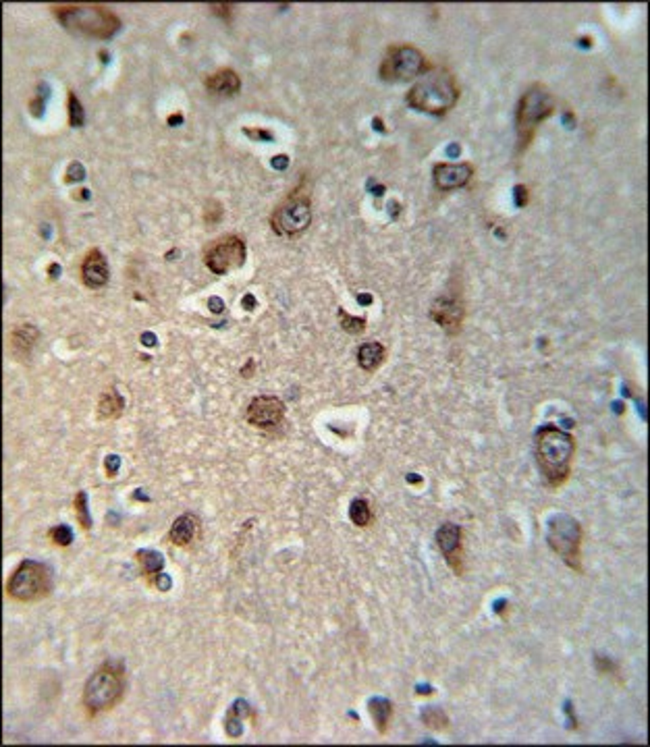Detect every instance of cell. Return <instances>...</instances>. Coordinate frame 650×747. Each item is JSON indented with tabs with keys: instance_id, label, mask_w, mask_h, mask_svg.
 <instances>
[{
	"instance_id": "obj_27",
	"label": "cell",
	"mask_w": 650,
	"mask_h": 747,
	"mask_svg": "<svg viewBox=\"0 0 650 747\" xmlns=\"http://www.w3.org/2000/svg\"><path fill=\"white\" fill-rule=\"evenodd\" d=\"M69 114H71V125H73V127H81V123H84V110H81V104H79V100L75 98L73 92L69 94Z\"/></svg>"
},
{
	"instance_id": "obj_13",
	"label": "cell",
	"mask_w": 650,
	"mask_h": 747,
	"mask_svg": "<svg viewBox=\"0 0 650 747\" xmlns=\"http://www.w3.org/2000/svg\"><path fill=\"white\" fill-rule=\"evenodd\" d=\"M472 164L459 162V164H439L435 168V183L439 189H457L463 187L472 179Z\"/></svg>"
},
{
	"instance_id": "obj_11",
	"label": "cell",
	"mask_w": 650,
	"mask_h": 747,
	"mask_svg": "<svg viewBox=\"0 0 650 747\" xmlns=\"http://www.w3.org/2000/svg\"><path fill=\"white\" fill-rule=\"evenodd\" d=\"M283 415H285V405L277 397H256L246 411V419L251 426L262 430L277 428L283 422Z\"/></svg>"
},
{
	"instance_id": "obj_6",
	"label": "cell",
	"mask_w": 650,
	"mask_h": 747,
	"mask_svg": "<svg viewBox=\"0 0 650 747\" xmlns=\"http://www.w3.org/2000/svg\"><path fill=\"white\" fill-rule=\"evenodd\" d=\"M48 586H51V581H48L46 567L36 560H25L17 567V571L11 577L8 594L21 602H29V600L46 596Z\"/></svg>"
},
{
	"instance_id": "obj_16",
	"label": "cell",
	"mask_w": 650,
	"mask_h": 747,
	"mask_svg": "<svg viewBox=\"0 0 650 747\" xmlns=\"http://www.w3.org/2000/svg\"><path fill=\"white\" fill-rule=\"evenodd\" d=\"M200 532V523L194 515H181L179 519H175V523L171 525L168 538L173 544L177 546H187L198 538Z\"/></svg>"
},
{
	"instance_id": "obj_7",
	"label": "cell",
	"mask_w": 650,
	"mask_h": 747,
	"mask_svg": "<svg viewBox=\"0 0 650 747\" xmlns=\"http://www.w3.org/2000/svg\"><path fill=\"white\" fill-rule=\"evenodd\" d=\"M552 108H555V104H552L550 94L540 86H536L524 94L519 108H517V129H519V135L526 144L532 137L538 123L545 121L552 112Z\"/></svg>"
},
{
	"instance_id": "obj_2",
	"label": "cell",
	"mask_w": 650,
	"mask_h": 747,
	"mask_svg": "<svg viewBox=\"0 0 650 747\" xmlns=\"http://www.w3.org/2000/svg\"><path fill=\"white\" fill-rule=\"evenodd\" d=\"M459 98V88L449 71L432 69L428 71L407 94L411 108L428 114H445Z\"/></svg>"
},
{
	"instance_id": "obj_29",
	"label": "cell",
	"mask_w": 650,
	"mask_h": 747,
	"mask_svg": "<svg viewBox=\"0 0 650 747\" xmlns=\"http://www.w3.org/2000/svg\"><path fill=\"white\" fill-rule=\"evenodd\" d=\"M206 222H210V224H216L218 220H220V216H223V208L218 206V203H210L208 208H206Z\"/></svg>"
},
{
	"instance_id": "obj_32",
	"label": "cell",
	"mask_w": 650,
	"mask_h": 747,
	"mask_svg": "<svg viewBox=\"0 0 650 747\" xmlns=\"http://www.w3.org/2000/svg\"><path fill=\"white\" fill-rule=\"evenodd\" d=\"M246 133H248V135H256V137H260V140H272V135H270L268 131H251V129H248Z\"/></svg>"
},
{
	"instance_id": "obj_25",
	"label": "cell",
	"mask_w": 650,
	"mask_h": 747,
	"mask_svg": "<svg viewBox=\"0 0 650 747\" xmlns=\"http://www.w3.org/2000/svg\"><path fill=\"white\" fill-rule=\"evenodd\" d=\"M51 540L58 546H69L73 542V532L67 525H58L51 530Z\"/></svg>"
},
{
	"instance_id": "obj_36",
	"label": "cell",
	"mask_w": 650,
	"mask_h": 747,
	"mask_svg": "<svg viewBox=\"0 0 650 747\" xmlns=\"http://www.w3.org/2000/svg\"><path fill=\"white\" fill-rule=\"evenodd\" d=\"M246 305H248V309H251V307H253V299L246 297Z\"/></svg>"
},
{
	"instance_id": "obj_19",
	"label": "cell",
	"mask_w": 650,
	"mask_h": 747,
	"mask_svg": "<svg viewBox=\"0 0 650 747\" xmlns=\"http://www.w3.org/2000/svg\"><path fill=\"white\" fill-rule=\"evenodd\" d=\"M385 359V347L380 343H366L357 351V363L366 370L372 372L376 370Z\"/></svg>"
},
{
	"instance_id": "obj_31",
	"label": "cell",
	"mask_w": 650,
	"mask_h": 747,
	"mask_svg": "<svg viewBox=\"0 0 650 747\" xmlns=\"http://www.w3.org/2000/svg\"><path fill=\"white\" fill-rule=\"evenodd\" d=\"M119 465H121L119 457H117V455H110V457L106 459V471H108V476H114L117 469H119Z\"/></svg>"
},
{
	"instance_id": "obj_1",
	"label": "cell",
	"mask_w": 650,
	"mask_h": 747,
	"mask_svg": "<svg viewBox=\"0 0 650 747\" xmlns=\"http://www.w3.org/2000/svg\"><path fill=\"white\" fill-rule=\"evenodd\" d=\"M573 455H576V443L567 432L555 426H547L538 432L536 436L538 467L552 488H559L569 478Z\"/></svg>"
},
{
	"instance_id": "obj_18",
	"label": "cell",
	"mask_w": 650,
	"mask_h": 747,
	"mask_svg": "<svg viewBox=\"0 0 650 747\" xmlns=\"http://www.w3.org/2000/svg\"><path fill=\"white\" fill-rule=\"evenodd\" d=\"M36 339H38V330H36L34 326L23 324V326L15 328L13 337H11L13 351H15L17 355H27V353L32 351V347H34Z\"/></svg>"
},
{
	"instance_id": "obj_30",
	"label": "cell",
	"mask_w": 650,
	"mask_h": 747,
	"mask_svg": "<svg viewBox=\"0 0 650 747\" xmlns=\"http://www.w3.org/2000/svg\"><path fill=\"white\" fill-rule=\"evenodd\" d=\"M79 181V179H84V168H81V164H71V168H69V177H67V181Z\"/></svg>"
},
{
	"instance_id": "obj_21",
	"label": "cell",
	"mask_w": 650,
	"mask_h": 747,
	"mask_svg": "<svg viewBox=\"0 0 650 747\" xmlns=\"http://www.w3.org/2000/svg\"><path fill=\"white\" fill-rule=\"evenodd\" d=\"M370 712H372V718H374L378 731L385 733V731H387V725H389V720H391V716H393V706H391V701H387V699H372V701H370Z\"/></svg>"
},
{
	"instance_id": "obj_10",
	"label": "cell",
	"mask_w": 650,
	"mask_h": 747,
	"mask_svg": "<svg viewBox=\"0 0 650 747\" xmlns=\"http://www.w3.org/2000/svg\"><path fill=\"white\" fill-rule=\"evenodd\" d=\"M246 262V243L235 237H223L218 239L206 253V266L214 274H227L233 268H239Z\"/></svg>"
},
{
	"instance_id": "obj_33",
	"label": "cell",
	"mask_w": 650,
	"mask_h": 747,
	"mask_svg": "<svg viewBox=\"0 0 650 747\" xmlns=\"http://www.w3.org/2000/svg\"><path fill=\"white\" fill-rule=\"evenodd\" d=\"M285 164H287V158H285V156H279V160H274V166H281V168H283Z\"/></svg>"
},
{
	"instance_id": "obj_4",
	"label": "cell",
	"mask_w": 650,
	"mask_h": 747,
	"mask_svg": "<svg viewBox=\"0 0 650 747\" xmlns=\"http://www.w3.org/2000/svg\"><path fill=\"white\" fill-rule=\"evenodd\" d=\"M123 671L114 664L102 666L98 673L90 677L84 687V704L90 714H100L112 708L123 696Z\"/></svg>"
},
{
	"instance_id": "obj_23",
	"label": "cell",
	"mask_w": 650,
	"mask_h": 747,
	"mask_svg": "<svg viewBox=\"0 0 650 747\" xmlns=\"http://www.w3.org/2000/svg\"><path fill=\"white\" fill-rule=\"evenodd\" d=\"M140 560H142L144 571H146L148 575H158L160 569H162V565H164L162 556L156 554V552H140Z\"/></svg>"
},
{
	"instance_id": "obj_35",
	"label": "cell",
	"mask_w": 650,
	"mask_h": 747,
	"mask_svg": "<svg viewBox=\"0 0 650 747\" xmlns=\"http://www.w3.org/2000/svg\"><path fill=\"white\" fill-rule=\"evenodd\" d=\"M142 341H144L146 345H154V337H152V335H146V337H142Z\"/></svg>"
},
{
	"instance_id": "obj_15",
	"label": "cell",
	"mask_w": 650,
	"mask_h": 747,
	"mask_svg": "<svg viewBox=\"0 0 650 747\" xmlns=\"http://www.w3.org/2000/svg\"><path fill=\"white\" fill-rule=\"evenodd\" d=\"M81 278L92 289L104 287L108 283V264H106V257L102 255L98 249H92L86 255L84 266H81Z\"/></svg>"
},
{
	"instance_id": "obj_26",
	"label": "cell",
	"mask_w": 650,
	"mask_h": 747,
	"mask_svg": "<svg viewBox=\"0 0 650 747\" xmlns=\"http://www.w3.org/2000/svg\"><path fill=\"white\" fill-rule=\"evenodd\" d=\"M424 722H426L428 727H432V729H445V727H447V716H445L441 710L430 708V710L424 712Z\"/></svg>"
},
{
	"instance_id": "obj_12",
	"label": "cell",
	"mask_w": 650,
	"mask_h": 747,
	"mask_svg": "<svg viewBox=\"0 0 650 747\" xmlns=\"http://www.w3.org/2000/svg\"><path fill=\"white\" fill-rule=\"evenodd\" d=\"M437 544L443 550L447 563L453 567V571L459 575L461 573V530L453 523L443 525L437 532Z\"/></svg>"
},
{
	"instance_id": "obj_22",
	"label": "cell",
	"mask_w": 650,
	"mask_h": 747,
	"mask_svg": "<svg viewBox=\"0 0 650 747\" xmlns=\"http://www.w3.org/2000/svg\"><path fill=\"white\" fill-rule=\"evenodd\" d=\"M350 517L355 525L366 527L372 521V511H370L368 502L366 500H353L350 506Z\"/></svg>"
},
{
	"instance_id": "obj_24",
	"label": "cell",
	"mask_w": 650,
	"mask_h": 747,
	"mask_svg": "<svg viewBox=\"0 0 650 747\" xmlns=\"http://www.w3.org/2000/svg\"><path fill=\"white\" fill-rule=\"evenodd\" d=\"M339 318H341V326L351 335H359L366 328V320L364 318H351L350 314H345V311H339Z\"/></svg>"
},
{
	"instance_id": "obj_14",
	"label": "cell",
	"mask_w": 650,
	"mask_h": 747,
	"mask_svg": "<svg viewBox=\"0 0 650 747\" xmlns=\"http://www.w3.org/2000/svg\"><path fill=\"white\" fill-rule=\"evenodd\" d=\"M432 318L443 326L447 328L449 332H457L461 328V320H463V307L461 303L455 297H445L439 299L435 305H432Z\"/></svg>"
},
{
	"instance_id": "obj_28",
	"label": "cell",
	"mask_w": 650,
	"mask_h": 747,
	"mask_svg": "<svg viewBox=\"0 0 650 747\" xmlns=\"http://www.w3.org/2000/svg\"><path fill=\"white\" fill-rule=\"evenodd\" d=\"M75 509L79 513V521L86 530H90V515H88V497L86 492H79V497L75 500Z\"/></svg>"
},
{
	"instance_id": "obj_20",
	"label": "cell",
	"mask_w": 650,
	"mask_h": 747,
	"mask_svg": "<svg viewBox=\"0 0 650 747\" xmlns=\"http://www.w3.org/2000/svg\"><path fill=\"white\" fill-rule=\"evenodd\" d=\"M123 407H125V403H123V398H121V395H119L117 391H106L100 397L98 411H100V415L104 419H114V417L121 415Z\"/></svg>"
},
{
	"instance_id": "obj_3",
	"label": "cell",
	"mask_w": 650,
	"mask_h": 747,
	"mask_svg": "<svg viewBox=\"0 0 650 747\" xmlns=\"http://www.w3.org/2000/svg\"><path fill=\"white\" fill-rule=\"evenodd\" d=\"M54 13L67 29L88 36V38L106 40V38H112L121 27L119 17L112 11H108L106 6H98V4L56 6Z\"/></svg>"
},
{
	"instance_id": "obj_8",
	"label": "cell",
	"mask_w": 650,
	"mask_h": 747,
	"mask_svg": "<svg viewBox=\"0 0 650 747\" xmlns=\"http://www.w3.org/2000/svg\"><path fill=\"white\" fill-rule=\"evenodd\" d=\"M426 69L424 54L413 46L393 48L380 65V77L387 81H407Z\"/></svg>"
},
{
	"instance_id": "obj_17",
	"label": "cell",
	"mask_w": 650,
	"mask_h": 747,
	"mask_svg": "<svg viewBox=\"0 0 650 747\" xmlns=\"http://www.w3.org/2000/svg\"><path fill=\"white\" fill-rule=\"evenodd\" d=\"M206 88L212 94L235 96L239 92V88H241V81H239V75L233 69H223V71H216L214 75H210L206 79Z\"/></svg>"
},
{
	"instance_id": "obj_34",
	"label": "cell",
	"mask_w": 650,
	"mask_h": 747,
	"mask_svg": "<svg viewBox=\"0 0 650 747\" xmlns=\"http://www.w3.org/2000/svg\"><path fill=\"white\" fill-rule=\"evenodd\" d=\"M181 121H183V116H181V114H177V116L173 114V116L168 119V123H171V125H175V123H181Z\"/></svg>"
},
{
	"instance_id": "obj_5",
	"label": "cell",
	"mask_w": 650,
	"mask_h": 747,
	"mask_svg": "<svg viewBox=\"0 0 650 747\" xmlns=\"http://www.w3.org/2000/svg\"><path fill=\"white\" fill-rule=\"evenodd\" d=\"M547 542L549 546L576 571H582V527L569 515H557L549 521L547 527Z\"/></svg>"
},
{
	"instance_id": "obj_9",
	"label": "cell",
	"mask_w": 650,
	"mask_h": 747,
	"mask_svg": "<svg viewBox=\"0 0 650 747\" xmlns=\"http://www.w3.org/2000/svg\"><path fill=\"white\" fill-rule=\"evenodd\" d=\"M312 220L310 199L305 196L289 198L272 216V229L279 235H298Z\"/></svg>"
}]
</instances>
